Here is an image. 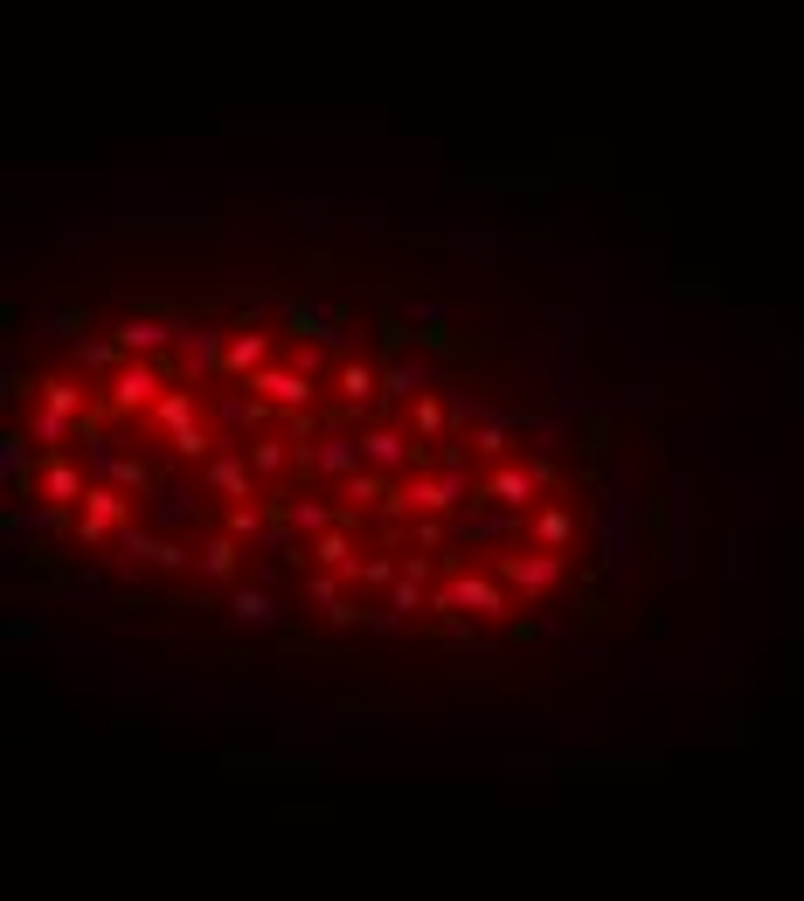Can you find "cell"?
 Returning <instances> with one entry per match:
<instances>
[{
	"mask_svg": "<svg viewBox=\"0 0 804 901\" xmlns=\"http://www.w3.org/2000/svg\"><path fill=\"white\" fill-rule=\"evenodd\" d=\"M111 396H119V403H153L160 396V374L153 368H125L119 382H111Z\"/></svg>",
	"mask_w": 804,
	"mask_h": 901,
	"instance_id": "6da1fadb",
	"label": "cell"
},
{
	"mask_svg": "<svg viewBox=\"0 0 804 901\" xmlns=\"http://www.w3.org/2000/svg\"><path fill=\"white\" fill-rule=\"evenodd\" d=\"M458 604H472V610H499V590H493V583H458L452 596H444V610H458Z\"/></svg>",
	"mask_w": 804,
	"mask_h": 901,
	"instance_id": "7a4b0ae2",
	"label": "cell"
},
{
	"mask_svg": "<svg viewBox=\"0 0 804 901\" xmlns=\"http://www.w3.org/2000/svg\"><path fill=\"white\" fill-rule=\"evenodd\" d=\"M160 341H166V333L153 326V319H133V326H119V347H133V354H139V347H146V354H153Z\"/></svg>",
	"mask_w": 804,
	"mask_h": 901,
	"instance_id": "3957f363",
	"label": "cell"
},
{
	"mask_svg": "<svg viewBox=\"0 0 804 901\" xmlns=\"http://www.w3.org/2000/svg\"><path fill=\"white\" fill-rule=\"evenodd\" d=\"M493 493L507 499V506H528V499H534V479H528V472H499V479H493Z\"/></svg>",
	"mask_w": 804,
	"mask_h": 901,
	"instance_id": "277c9868",
	"label": "cell"
},
{
	"mask_svg": "<svg viewBox=\"0 0 804 901\" xmlns=\"http://www.w3.org/2000/svg\"><path fill=\"white\" fill-rule=\"evenodd\" d=\"M257 388H264V396H277V403H306V396H312V388L298 382V374H264Z\"/></svg>",
	"mask_w": 804,
	"mask_h": 901,
	"instance_id": "5b68a950",
	"label": "cell"
},
{
	"mask_svg": "<svg viewBox=\"0 0 804 901\" xmlns=\"http://www.w3.org/2000/svg\"><path fill=\"white\" fill-rule=\"evenodd\" d=\"M341 388H347V403H368V396H375V368H347Z\"/></svg>",
	"mask_w": 804,
	"mask_h": 901,
	"instance_id": "8992f818",
	"label": "cell"
},
{
	"mask_svg": "<svg viewBox=\"0 0 804 901\" xmlns=\"http://www.w3.org/2000/svg\"><path fill=\"white\" fill-rule=\"evenodd\" d=\"M507 576H514V583H528V590H541L555 576V561H507Z\"/></svg>",
	"mask_w": 804,
	"mask_h": 901,
	"instance_id": "52a82bcc",
	"label": "cell"
},
{
	"mask_svg": "<svg viewBox=\"0 0 804 901\" xmlns=\"http://www.w3.org/2000/svg\"><path fill=\"white\" fill-rule=\"evenodd\" d=\"M215 485H222V493H243V485H250V465H243V458L215 465Z\"/></svg>",
	"mask_w": 804,
	"mask_h": 901,
	"instance_id": "ba28073f",
	"label": "cell"
},
{
	"mask_svg": "<svg viewBox=\"0 0 804 901\" xmlns=\"http://www.w3.org/2000/svg\"><path fill=\"white\" fill-rule=\"evenodd\" d=\"M201 569H209V576H230V569H236V548H230V541H209V555H201Z\"/></svg>",
	"mask_w": 804,
	"mask_h": 901,
	"instance_id": "9c48e42d",
	"label": "cell"
},
{
	"mask_svg": "<svg viewBox=\"0 0 804 901\" xmlns=\"http://www.w3.org/2000/svg\"><path fill=\"white\" fill-rule=\"evenodd\" d=\"M236 617H250V625H271V604H264L257 590H243V596H236Z\"/></svg>",
	"mask_w": 804,
	"mask_h": 901,
	"instance_id": "30bf717a",
	"label": "cell"
},
{
	"mask_svg": "<svg viewBox=\"0 0 804 901\" xmlns=\"http://www.w3.org/2000/svg\"><path fill=\"white\" fill-rule=\"evenodd\" d=\"M160 423H174V430H188V396H166V403H160Z\"/></svg>",
	"mask_w": 804,
	"mask_h": 901,
	"instance_id": "8fae6325",
	"label": "cell"
},
{
	"mask_svg": "<svg viewBox=\"0 0 804 901\" xmlns=\"http://www.w3.org/2000/svg\"><path fill=\"white\" fill-rule=\"evenodd\" d=\"M257 354H264V341H257V333H250V341H236V347H230V368H250Z\"/></svg>",
	"mask_w": 804,
	"mask_h": 901,
	"instance_id": "7c38bea8",
	"label": "cell"
},
{
	"mask_svg": "<svg viewBox=\"0 0 804 901\" xmlns=\"http://www.w3.org/2000/svg\"><path fill=\"white\" fill-rule=\"evenodd\" d=\"M396 444H403V437H368V458L388 465V458H396Z\"/></svg>",
	"mask_w": 804,
	"mask_h": 901,
	"instance_id": "4fadbf2b",
	"label": "cell"
}]
</instances>
